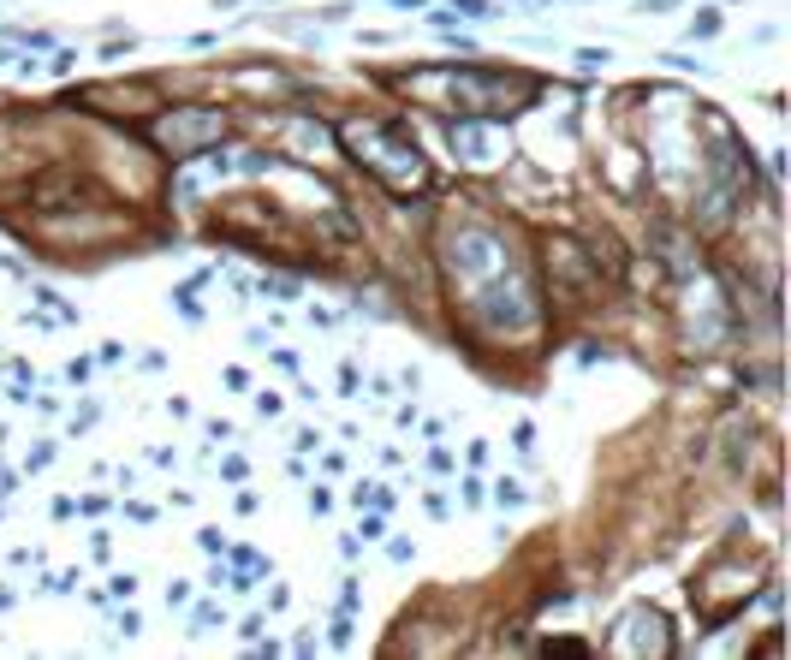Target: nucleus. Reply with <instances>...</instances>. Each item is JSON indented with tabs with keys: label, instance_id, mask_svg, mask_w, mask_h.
I'll return each mask as SVG.
<instances>
[{
	"label": "nucleus",
	"instance_id": "obj_1",
	"mask_svg": "<svg viewBox=\"0 0 791 660\" xmlns=\"http://www.w3.org/2000/svg\"><path fill=\"white\" fill-rule=\"evenodd\" d=\"M452 149L476 155V149H482V131H476V125H452Z\"/></svg>",
	"mask_w": 791,
	"mask_h": 660
},
{
	"label": "nucleus",
	"instance_id": "obj_2",
	"mask_svg": "<svg viewBox=\"0 0 791 660\" xmlns=\"http://www.w3.org/2000/svg\"><path fill=\"white\" fill-rule=\"evenodd\" d=\"M452 12H458V18H488V6H482V0H452Z\"/></svg>",
	"mask_w": 791,
	"mask_h": 660
},
{
	"label": "nucleus",
	"instance_id": "obj_3",
	"mask_svg": "<svg viewBox=\"0 0 791 660\" xmlns=\"http://www.w3.org/2000/svg\"><path fill=\"white\" fill-rule=\"evenodd\" d=\"M399 6H423V0H399Z\"/></svg>",
	"mask_w": 791,
	"mask_h": 660
}]
</instances>
